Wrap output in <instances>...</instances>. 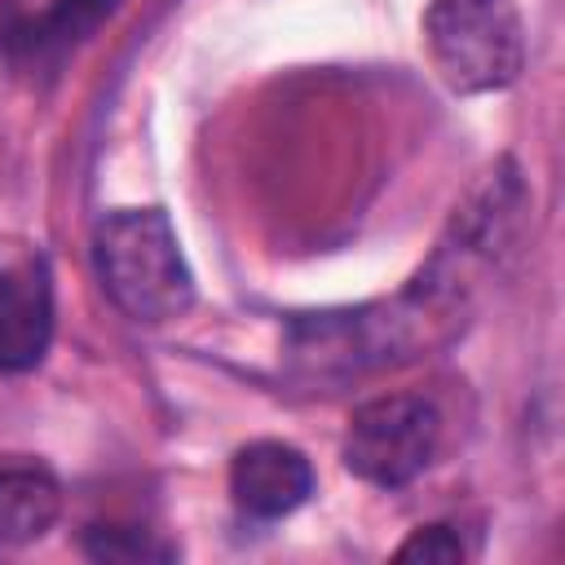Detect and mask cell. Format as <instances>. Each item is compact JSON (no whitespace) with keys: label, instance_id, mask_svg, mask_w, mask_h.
Segmentation results:
<instances>
[{"label":"cell","instance_id":"6da1fadb","mask_svg":"<svg viewBox=\"0 0 565 565\" xmlns=\"http://www.w3.org/2000/svg\"><path fill=\"white\" fill-rule=\"evenodd\" d=\"M463 274L459 260L450 265L446 252L393 300L358 305V309H327L305 313L287 327V366L296 380H349L380 366H397L419 358L433 340H441L463 309Z\"/></svg>","mask_w":565,"mask_h":565},{"label":"cell","instance_id":"7a4b0ae2","mask_svg":"<svg viewBox=\"0 0 565 565\" xmlns=\"http://www.w3.org/2000/svg\"><path fill=\"white\" fill-rule=\"evenodd\" d=\"M93 260L110 305L146 327L194 305V274L163 207H115L93 230Z\"/></svg>","mask_w":565,"mask_h":565},{"label":"cell","instance_id":"3957f363","mask_svg":"<svg viewBox=\"0 0 565 565\" xmlns=\"http://www.w3.org/2000/svg\"><path fill=\"white\" fill-rule=\"evenodd\" d=\"M424 49L450 93H499L525 71V26L512 0H433Z\"/></svg>","mask_w":565,"mask_h":565},{"label":"cell","instance_id":"277c9868","mask_svg":"<svg viewBox=\"0 0 565 565\" xmlns=\"http://www.w3.org/2000/svg\"><path fill=\"white\" fill-rule=\"evenodd\" d=\"M437 437H441V419L433 402L415 393H388L362 402L349 415L340 459L358 481L380 490H402L433 463Z\"/></svg>","mask_w":565,"mask_h":565},{"label":"cell","instance_id":"5b68a950","mask_svg":"<svg viewBox=\"0 0 565 565\" xmlns=\"http://www.w3.org/2000/svg\"><path fill=\"white\" fill-rule=\"evenodd\" d=\"M53 340V269L40 243L0 234V371H31Z\"/></svg>","mask_w":565,"mask_h":565},{"label":"cell","instance_id":"8992f818","mask_svg":"<svg viewBox=\"0 0 565 565\" xmlns=\"http://www.w3.org/2000/svg\"><path fill=\"white\" fill-rule=\"evenodd\" d=\"M230 494L252 521H282L313 494V463L300 446L260 437L230 459Z\"/></svg>","mask_w":565,"mask_h":565},{"label":"cell","instance_id":"52a82bcc","mask_svg":"<svg viewBox=\"0 0 565 565\" xmlns=\"http://www.w3.org/2000/svg\"><path fill=\"white\" fill-rule=\"evenodd\" d=\"M119 0H53L44 13L4 26V53L18 66H57L66 53H75L110 13Z\"/></svg>","mask_w":565,"mask_h":565},{"label":"cell","instance_id":"ba28073f","mask_svg":"<svg viewBox=\"0 0 565 565\" xmlns=\"http://www.w3.org/2000/svg\"><path fill=\"white\" fill-rule=\"evenodd\" d=\"M62 516V481L40 459H0V543L22 547Z\"/></svg>","mask_w":565,"mask_h":565},{"label":"cell","instance_id":"9c48e42d","mask_svg":"<svg viewBox=\"0 0 565 565\" xmlns=\"http://www.w3.org/2000/svg\"><path fill=\"white\" fill-rule=\"evenodd\" d=\"M84 552L93 561H119V565H141V561H172L177 543L159 539L146 525H119V521H102L84 530Z\"/></svg>","mask_w":565,"mask_h":565},{"label":"cell","instance_id":"30bf717a","mask_svg":"<svg viewBox=\"0 0 565 565\" xmlns=\"http://www.w3.org/2000/svg\"><path fill=\"white\" fill-rule=\"evenodd\" d=\"M397 561H437V565H455L463 561V543L450 525H419L397 552Z\"/></svg>","mask_w":565,"mask_h":565}]
</instances>
